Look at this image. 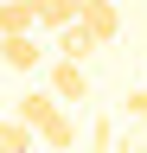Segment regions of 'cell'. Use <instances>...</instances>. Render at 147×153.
<instances>
[{
    "label": "cell",
    "mask_w": 147,
    "mask_h": 153,
    "mask_svg": "<svg viewBox=\"0 0 147 153\" xmlns=\"http://www.w3.org/2000/svg\"><path fill=\"white\" fill-rule=\"evenodd\" d=\"M13 115H19V121L39 134L51 153H70V147H77V121L64 115V102H58L51 89H26L19 102H13Z\"/></svg>",
    "instance_id": "obj_1"
},
{
    "label": "cell",
    "mask_w": 147,
    "mask_h": 153,
    "mask_svg": "<svg viewBox=\"0 0 147 153\" xmlns=\"http://www.w3.org/2000/svg\"><path fill=\"white\" fill-rule=\"evenodd\" d=\"M45 89L58 96V102H90V70H83V57H58V64L45 70Z\"/></svg>",
    "instance_id": "obj_2"
},
{
    "label": "cell",
    "mask_w": 147,
    "mask_h": 153,
    "mask_svg": "<svg viewBox=\"0 0 147 153\" xmlns=\"http://www.w3.org/2000/svg\"><path fill=\"white\" fill-rule=\"evenodd\" d=\"M39 38H32V32H7V38H0V64H7V70H19V76H32V70H39Z\"/></svg>",
    "instance_id": "obj_3"
},
{
    "label": "cell",
    "mask_w": 147,
    "mask_h": 153,
    "mask_svg": "<svg viewBox=\"0 0 147 153\" xmlns=\"http://www.w3.org/2000/svg\"><path fill=\"white\" fill-rule=\"evenodd\" d=\"M77 19H83L90 32H96V45H109V38L122 32V13H115V0H83V13H77Z\"/></svg>",
    "instance_id": "obj_4"
},
{
    "label": "cell",
    "mask_w": 147,
    "mask_h": 153,
    "mask_svg": "<svg viewBox=\"0 0 147 153\" xmlns=\"http://www.w3.org/2000/svg\"><path fill=\"white\" fill-rule=\"evenodd\" d=\"M90 51H96V32H90L83 19H70V26L58 32V57H90Z\"/></svg>",
    "instance_id": "obj_5"
},
{
    "label": "cell",
    "mask_w": 147,
    "mask_h": 153,
    "mask_svg": "<svg viewBox=\"0 0 147 153\" xmlns=\"http://www.w3.org/2000/svg\"><path fill=\"white\" fill-rule=\"evenodd\" d=\"M39 26V7H26V0H0V38L7 32H32Z\"/></svg>",
    "instance_id": "obj_6"
},
{
    "label": "cell",
    "mask_w": 147,
    "mask_h": 153,
    "mask_svg": "<svg viewBox=\"0 0 147 153\" xmlns=\"http://www.w3.org/2000/svg\"><path fill=\"white\" fill-rule=\"evenodd\" d=\"M32 140H39V134H32L19 115H7V121H0V153H32Z\"/></svg>",
    "instance_id": "obj_7"
},
{
    "label": "cell",
    "mask_w": 147,
    "mask_h": 153,
    "mask_svg": "<svg viewBox=\"0 0 147 153\" xmlns=\"http://www.w3.org/2000/svg\"><path fill=\"white\" fill-rule=\"evenodd\" d=\"M70 19H77V0H39V26L45 32H64Z\"/></svg>",
    "instance_id": "obj_8"
},
{
    "label": "cell",
    "mask_w": 147,
    "mask_h": 153,
    "mask_svg": "<svg viewBox=\"0 0 147 153\" xmlns=\"http://www.w3.org/2000/svg\"><path fill=\"white\" fill-rule=\"evenodd\" d=\"M102 147H115V121H109V115L90 121V153H102Z\"/></svg>",
    "instance_id": "obj_9"
},
{
    "label": "cell",
    "mask_w": 147,
    "mask_h": 153,
    "mask_svg": "<svg viewBox=\"0 0 147 153\" xmlns=\"http://www.w3.org/2000/svg\"><path fill=\"white\" fill-rule=\"evenodd\" d=\"M128 115H134V121H147V83H134V89H128V102H122Z\"/></svg>",
    "instance_id": "obj_10"
},
{
    "label": "cell",
    "mask_w": 147,
    "mask_h": 153,
    "mask_svg": "<svg viewBox=\"0 0 147 153\" xmlns=\"http://www.w3.org/2000/svg\"><path fill=\"white\" fill-rule=\"evenodd\" d=\"M122 153H147V147H141V140H128V147H122Z\"/></svg>",
    "instance_id": "obj_11"
},
{
    "label": "cell",
    "mask_w": 147,
    "mask_h": 153,
    "mask_svg": "<svg viewBox=\"0 0 147 153\" xmlns=\"http://www.w3.org/2000/svg\"><path fill=\"white\" fill-rule=\"evenodd\" d=\"M102 153H122V147H102Z\"/></svg>",
    "instance_id": "obj_12"
},
{
    "label": "cell",
    "mask_w": 147,
    "mask_h": 153,
    "mask_svg": "<svg viewBox=\"0 0 147 153\" xmlns=\"http://www.w3.org/2000/svg\"><path fill=\"white\" fill-rule=\"evenodd\" d=\"M26 7H39V0H26Z\"/></svg>",
    "instance_id": "obj_13"
},
{
    "label": "cell",
    "mask_w": 147,
    "mask_h": 153,
    "mask_svg": "<svg viewBox=\"0 0 147 153\" xmlns=\"http://www.w3.org/2000/svg\"><path fill=\"white\" fill-rule=\"evenodd\" d=\"M77 13H83V0H77Z\"/></svg>",
    "instance_id": "obj_14"
}]
</instances>
